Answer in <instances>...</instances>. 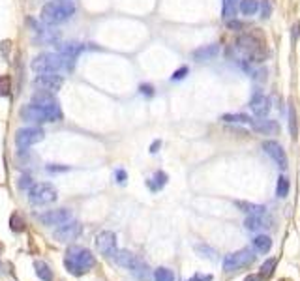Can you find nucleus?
<instances>
[{
	"instance_id": "9",
	"label": "nucleus",
	"mask_w": 300,
	"mask_h": 281,
	"mask_svg": "<svg viewBox=\"0 0 300 281\" xmlns=\"http://www.w3.org/2000/svg\"><path fill=\"white\" fill-rule=\"evenodd\" d=\"M45 137V131L41 128H23L15 133V144L19 148H30L32 144L40 143Z\"/></svg>"
},
{
	"instance_id": "30",
	"label": "nucleus",
	"mask_w": 300,
	"mask_h": 281,
	"mask_svg": "<svg viewBox=\"0 0 300 281\" xmlns=\"http://www.w3.org/2000/svg\"><path fill=\"white\" fill-rule=\"evenodd\" d=\"M195 249H197V253H201L203 257H207V259H216V249L208 248V246H195Z\"/></svg>"
},
{
	"instance_id": "36",
	"label": "nucleus",
	"mask_w": 300,
	"mask_h": 281,
	"mask_svg": "<svg viewBox=\"0 0 300 281\" xmlns=\"http://www.w3.org/2000/svg\"><path fill=\"white\" fill-rule=\"evenodd\" d=\"M114 178H116V182H118V184H126V178H128L126 171L118 169L116 173H114Z\"/></svg>"
},
{
	"instance_id": "11",
	"label": "nucleus",
	"mask_w": 300,
	"mask_h": 281,
	"mask_svg": "<svg viewBox=\"0 0 300 281\" xmlns=\"http://www.w3.org/2000/svg\"><path fill=\"white\" fill-rule=\"evenodd\" d=\"M79 235H81V223L74 221V219L64 221L62 225H58V229L53 233L56 242H72V240H75Z\"/></svg>"
},
{
	"instance_id": "7",
	"label": "nucleus",
	"mask_w": 300,
	"mask_h": 281,
	"mask_svg": "<svg viewBox=\"0 0 300 281\" xmlns=\"http://www.w3.org/2000/svg\"><path fill=\"white\" fill-rule=\"evenodd\" d=\"M255 259V255L250 251V249H240L236 253H231V255L225 257L223 261V270L225 272H236V270L244 268L248 264H252Z\"/></svg>"
},
{
	"instance_id": "26",
	"label": "nucleus",
	"mask_w": 300,
	"mask_h": 281,
	"mask_svg": "<svg viewBox=\"0 0 300 281\" xmlns=\"http://www.w3.org/2000/svg\"><path fill=\"white\" fill-rule=\"evenodd\" d=\"M289 126H291V137L296 139V135H298V124H296V111H294L293 103H289Z\"/></svg>"
},
{
	"instance_id": "32",
	"label": "nucleus",
	"mask_w": 300,
	"mask_h": 281,
	"mask_svg": "<svg viewBox=\"0 0 300 281\" xmlns=\"http://www.w3.org/2000/svg\"><path fill=\"white\" fill-rule=\"evenodd\" d=\"M10 223H12V229H14L15 233H21V231H25V221L21 219V216H12Z\"/></svg>"
},
{
	"instance_id": "3",
	"label": "nucleus",
	"mask_w": 300,
	"mask_h": 281,
	"mask_svg": "<svg viewBox=\"0 0 300 281\" xmlns=\"http://www.w3.org/2000/svg\"><path fill=\"white\" fill-rule=\"evenodd\" d=\"M75 13V4L72 0H51L41 8L40 17L45 25H60L72 19Z\"/></svg>"
},
{
	"instance_id": "14",
	"label": "nucleus",
	"mask_w": 300,
	"mask_h": 281,
	"mask_svg": "<svg viewBox=\"0 0 300 281\" xmlns=\"http://www.w3.org/2000/svg\"><path fill=\"white\" fill-rule=\"evenodd\" d=\"M72 219V214L68 208H58V210H49L45 214L40 216V221L45 225H62L64 221Z\"/></svg>"
},
{
	"instance_id": "22",
	"label": "nucleus",
	"mask_w": 300,
	"mask_h": 281,
	"mask_svg": "<svg viewBox=\"0 0 300 281\" xmlns=\"http://www.w3.org/2000/svg\"><path fill=\"white\" fill-rule=\"evenodd\" d=\"M238 10L244 15H255L259 12V0H240Z\"/></svg>"
},
{
	"instance_id": "39",
	"label": "nucleus",
	"mask_w": 300,
	"mask_h": 281,
	"mask_svg": "<svg viewBox=\"0 0 300 281\" xmlns=\"http://www.w3.org/2000/svg\"><path fill=\"white\" fill-rule=\"evenodd\" d=\"M244 281H261V277H259V275L252 274V275H248V277H246Z\"/></svg>"
},
{
	"instance_id": "17",
	"label": "nucleus",
	"mask_w": 300,
	"mask_h": 281,
	"mask_svg": "<svg viewBox=\"0 0 300 281\" xmlns=\"http://www.w3.org/2000/svg\"><path fill=\"white\" fill-rule=\"evenodd\" d=\"M218 52H220V45L210 43V45H205V47L195 49V51L192 52V57H194V60H197V62H208V60H212Z\"/></svg>"
},
{
	"instance_id": "1",
	"label": "nucleus",
	"mask_w": 300,
	"mask_h": 281,
	"mask_svg": "<svg viewBox=\"0 0 300 281\" xmlns=\"http://www.w3.org/2000/svg\"><path fill=\"white\" fill-rule=\"evenodd\" d=\"M21 118L28 122H60L62 120V109L56 103V99L49 94H40L21 109Z\"/></svg>"
},
{
	"instance_id": "12",
	"label": "nucleus",
	"mask_w": 300,
	"mask_h": 281,
	"mask_svg": "<svg viewBox=\"0 0 300 281\" xmlns=\"http://www.w3.org/2000/svg\"><path fill=\"white\" fill-rule=\"evenodd\" d=\"M250 109H252V113H254L257 118H265L268 113H270V109H272V101H270V98L265 96V94L255 92L254 98L250 99Z\"/></svg>"
},
{
	"instance_id": "35",
	"label": "nucleus",
	"mask_w": 300,
	"mask_h": 281,
	"mask_svg": "<svg viewBox=\"0 0 300 281\" xmlns=\"http://www.w3.org/2000/svg\"><path fill=\"white\" fill-rule=\"evenodd\" d=\"M139 92L143 94V96H154V86H150V85H141L139 86Z\"/></svg>"
},
{
	"instance_id": "18",
	"label": "nucleus",
	"mask_w": 300,
	"mask_h": 281,
	"mask_svg": "<svg viewBox=\"0 0 300 281\" xmlns=\"http://www.w3.org/2000/svg\"><path fill=\"white\" fill-rule=\"evenodd\" d=\"M34 272H36V275H38L41 281H53L54 279V274H53V270H51V266L45 264L43 261L34 262Z\"/></svg>"
},
{
	"instance_id": "15",
	"label": "nucleus",
	"mask_w": 300,
	"mask_h": 281,
	"mask_svg": "<svg viewBox=\"0 0 300 281\" xmlns=\"http://www.w3.org/2000/svg\"><path fill=\"white\" fill-rule=\"evenodd\" d=\"M244 225H246L248 231H261V229H267V227H270V225H268V219L265 217V206H259L257 212L250 214V216L246 217Z\"/></svg>"
},
{
	"instance_id": "8",
	"label": "nucleus",
	"mask_w": 300,
	"mask_h": 281,
	"mask_svg": "<svg viewBox=\"0 0 300 281\" xmlns=\"http://www.w3.org/2000/svg\"><path fill=\"white\" fill-rule=\"evenodd\" d=\"M34 83L43 92H56L64 85V77L60 72H40L34 79Z\"/></svg>"
},
{
	"instance_id": "19",
	"label": "nucleus",
	"mask_w": 300,
	"mask_h": 281,
	"mask_svg": "<svg viewBox=\"0 0 300 281\" xmlns=\"http://www.w3.org/2000/svg\"><path fill=\"white\" fill-rule=\"evenodd\" d=\"M167 175L165 173H161V171H158V173H154V177H150L147 180V186H148V190L150 191H160L163 186L167 184Z\"/></svg>"
},
{
	"instance_id": "33",
	"label": "nucleus",
	"mask_w": 300,
	"mask_h": 281,
	"mask_svg": "<svg viewBox=\"0 0 300 281\" xmlns=\"http://www.w3.org/2000/svg\"><path fill=\"white\" fill-rule=\"evenodd\" d=\"M227 28H229V30H244L242 23H240V21H234V19L227 21Z\"/></svg>"
},
{
	"instance_id": "20",
	"label": "nucleus",
	"mask_w": 300,
	"mask_h": 281,
	"mask_svg": "<svg viewBox=\"0 0 300 281\" xmlns=\"http://www.w3.org/2000/svg\"><path fill=\"white\" fill-rule=\"evenodd\" d=\"M83 51V45L81 43H75V41H70V43H62V47H60V52L64 54V57H68V59L75 60L77 59V54Z\"/></svg>"
},
{
	"instance_id": "28",
	"label": "nucleus",
	"mask_w": 300,
	"mask_h": 281,
	"mask_svg": "<svg viewBox=\"0 0 300 281\" xmlns=\"http://www.w3.org/2000/svg\"><path fill=\"white\" fill-rule=\"evenodd\" d=\"M274 266H276V261H274V259L265 261L263 262V266H261V275H263V277H270L274 272Z\"/></svg>"
},
{
	"instance_id": "6",
	"label": "nucleus",
	"mask_w": 300,
	"mask_h": 281,
	"mask_svg": "<svg viewBox=\"0 0 300 281\" xmlns=\"http://www.w3.org/2000/svg\"><path fill=\"white\" fill-rule=\"evenodd\" d=\"M56 190H54L53 184H47V182H40V184H34L28 188V201L32 204H49L56 201Z\"/></svg>"
},
{
	"instance_id": "5",
	"label": "nucleus",
	"mask_w": 300,
	"mask_h": 281,
	"mask_svg": "<svg viewBox=\"0 0 300 281\" xmlns=\"http://www.w3.org/2000/svg\"><path fill=\"white\" fill-rule=\"evenodd\" d=\"M74 60L64 57L62 52H41L32 62V70L36 73L40 72H64L72 68Z\"/></svg>"
},
{
	"instance_id": "21",
	"label": "nucleus",
	"mask_w": 300,
	"mask_h": 281,
	"mask_svg": "<svg viewBox=\"0 0 300 281\" xmlns=\"http://www.w3.org/2000/svg\"><path fill=\"white\" fill-rule=\"evenodd\" d=\"M254 248H255V251H259V253H268L270 248H272V240H270V236H267V235L255 236Z\"/></svg>"
},
{
	"instance_id": "38",
	"label": "nucleus",
	"mask_w": 300,
	"mask_h": 281,
	"mask_svg": "<svg viewBox=\"0 0 300 281\" xmlns=\"http://www.w3.org/2000/svg\"><path fill=\"white\" fill-rule=\"evenodd\" d=\"M160 141H156V143H152V144H150V152H152V154H154V152H158V148H160Z\"/></svg>"
},
{
	"instance_id": "37",
	"label": "nucleus",
	"mask_w": 300,
	"mask_h": 281,
	"mask_svg": "<svg viewBox=\"0 0 300 281\" xmlns=\"http://www.w3.org/2000/svg\"><path fill=\"white\" fill-rule=\"evenodd\" d=\"M192 281H212V275H201V274H195L192 277Z\"/></svg>"
},
{
	"instance_id": "25",
	"label": "nucleus",
	"mask_w": 300,
	"mask_h": 281,
	"mask_svg": "<svg viewBox=\"0 0 300 281\" xmlns=\"http://www.w3.org/2000/svg\"><path fill=\"white\" fill-rule=\"evenodd\" d=\"M289 190H291V184H289V178L280 177V180H278V186H276V195L280 197V199H283V197L289 195Z\"/></svg>"
},
{
	"instance_id": "13",
	"label": "nucleus",
	"mask_w": 300,
	"mask_h": 281,
	"mask_svg": "<svg viewBox=\"0 0 300 281\" xmlns=\"http://www.w3.org/2000/svg\"><path fill=\"white\" fill-rule=\"evenodd\" d=\"M263 150L272 157L274 163L278 165L280 169H287V154L280 143H276V141H265L263 143Z\"/></svg>"
},
{
	"instance_id": "29",
	"label": "nucleus",
	"mask_w": 300,
	"mask_h": 281,
	"mask_svg": "<svg viewBox=\"0 0 300 281\" xmlns=\"http://www.w3.org/2000/svg\"><path fill=\"white\" fill-rule=\"evenodd\" d=\"M259 8H261V17H263V19H268L270 13H272V4H270V0H261Z\"/></svg>"
},
{
	"instance_id": "4",
	"label": "nucleus",
	"mask_w": 300,
	"mask_h": 281,
	"mask_svg": "<svg viewBox=\"0 0 300 281\" xmlns=\"http://www.w3.org/2000/svg\"><path fill=\"white\" fill-rule=\"evenodd\" d=\"M96 264V259H94V253L87 248H70L66 253V259H64V266L70 274L74 275H81L88 272L90 268H94Z\"/></svg>"
},
{
	"instance_id": "10",
	"label": "nucleus",
	"mask_w": 300,
	"mask_h": 281,
	"mask_svg": "<svg viewBox=\"0 0 300 281\" xmlns=\"http://www.w3.org/2000/svg\"><path fill=\"white\" fill-rule=\"evenodd\" d=\"M96 248L101 255H105L107 259H114V255L118 253L116 249V236L111 231H103L96 236Z\"/></svg>"
},
{
	"instance_id": "16",
	"label": "nucleus",
	"mask_w": 300,
	"mask_h": 281,
	"mask_svg": "<svg viewBox=\"0 0 300 281\" xmlns=\"http://www.w3.org/2000/svg\"><path fill=\"white\" fill-rule=\"evenodd\" d=\"M252 128H254L257 133H263V135H274L280 131V126L276 120H268V118H257V120H252Z\"/></svg>"
},
{
	"instance_id": "23",
	"label": "nucleus",
	"mask_w": 300,
	"mask_h": 281,
	"mask_svg": "<svg viewBox=\"0 0 300 281\" xmlns=\"http://www.w3.org/2000/svg\"><path fill=\"white\" fill-rule=\"evenodd\" d=\"M221 120L227 122V124H252V118L248 117V115H242V113H236V115H223Z\"/></svg>"
},
{
	"instance_id": "40",
	"label": "nucleus",
	"mask_w": 300,
	"mask_h": 281,
	"mask_svg": "<svg viewBox=\"0 0 300 281\" xmlns=\"http://www.w3.org/2000/svg\"><path fill=\"white\" fill-rule=\"evenodd\" d=\"M68 167H49V171H66Z\"/></svg>"
},
{
	"instance_id": "31",
	"label": "nucleus",
	"mask_w": 300,
	"mask_h": 281,
	"mask_svg": "<svg viewBox=\"0 0 300 281\" xmlns=\"http://www.w3.org/2000/svg\"><path fill=\"white\" fill-rule=\"evenodd\" d=\"M10 90H12V81H10V77H0V96H8L10 94Z\"/></svg>"
},
{
	"instance_id": "24",
	"label": "nucleus",
	"mask_w": 300,
	"mask_h": 281,
	"mask_svg": "<svg viewBox=\"0 0 300 281\" xmlns=\"http://www.w3.org/2000/svg\"><path fill=\"white\" fill-rule=\"evenodd\" d=\"M154 281H174V274L173 270L169 268H156L154 270Z\"/></svg>"
},
{
	"instance_id": "34",
	"label": "nucleus",
	"mask_w": 300,
	"mask_h": 281,
	"mask_svg": "<svg viewBox=\"0 0 300 281\" xmlns=\"http://www.w3.org/2000/svg\"><path fill=\"white\" fill-rule=\"evenodd\" d=\"M186 75H188V68L184 66V68H180V70H176L173 73V81H180V79H184Z\"/></svg>"
},
{
	"instance_id": "27",
	"label": "nucleus",
	"mask_w": 300,
	"mask_h": 281,
	"mask_svg": "<svg viewBox=\"0 0 300 281\" xmlns=\"http://www.w3.org/2000/svg\"><path fill=\"white\" fill-rule=\"evenodd\" d=\"M234 12H236V0H223V19H233Z\"/></svg>"
},
{
	"instance_id": "2",
	"label": "nucleus",
	"mask_w": 300,
	"mask_h": 281,
	"mask_svg": "<svg viewBox=\"0 0 300 281\" xmlns=\"http://www.w3.org/2000/svg\"><path fill=\"white\" fill-rule=\"evenodd\" d=\"M236 47L242 52V57L250 62H263L267 59V45L265 39L257 32H244L236 38Z\"/></svg>"
}]
</instances>
